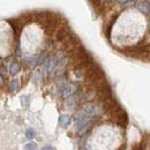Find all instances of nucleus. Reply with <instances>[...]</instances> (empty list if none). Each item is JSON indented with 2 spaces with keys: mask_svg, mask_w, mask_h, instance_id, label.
<instances>
[{
  "mask_svg": "<svg viewBox=\"0 0 150 150\" xmlns=\"http://www.w3.org/2000/svg\"><path fill=\"white\" fill-rule=\"evenodd\" d=\"M81 91V88H80V84L76 83V82H66L61 86H59V95L62 97V98H68L73 95L77 94Z\"/></svg>",
  "mask_w": 150,
  "mask_h": 150,
  "instance_id": "nucleus-1",
  "label": "nucleus"
},
{
  "mask_svg": "<svg viewBox=\"0 0 150 150\" xmlns=\"http://www.w3.org/2000/svg\"><path fill=\"white\" fill-rule=\"evenodd\" d=\"M135 7L140 13H142L144 15H149L150 14V2L148 0H136L135 1Z\"/></svg>",
  "mask_w": 150,
  "mask_h": 150,
  "instance_id": "nucleus-2",
  "label": "nucleus"
},
{
  "mask_svg": "<svg viewBox=\"0 0 150 150\" xmlns=\"http://www.w3.org/2000/svg\"><path fill=\"white\" fill-rule=\"evenodd\" d=\"M8 69H9L8 71L9 74L14 76V75H16L21 71V64H20L19 61H12L11 65H9V67H8Z\"/></svg>",
  "mask_w": 150,
  "mask_h": 150,
  "instance_id": "nucleus-3",
  "label": "nucleus"
},
{
  "mask_svg": "<svg viewBox=\"0 0 150 150\" xmlns=\"http://www.w3.org/2000/svg\"><path fill=\"white\" fill-rule=\"evenodd\" d=\"M72 122V117L68 114H61L59 117V125L61 127H67Z\"/></svg>",
  "mask_w": 150,
  "mask_h": 150,
  "instance_id": "nucleus-4",
  "label": "nucleus"
},
{
  "mask_svg": "<svg viewBox=\"0 0 150 150\" xmlns=\"http://www.w3.org/2000/svg\"><path fill=\"white\" fill-rule=\"evenodd\" d=\"M20 88V82L19 80H16V79H13L9 83H8V91L9 93H15V91H18Z\"/></svg>",
  "mask_w": 150,
  "mask_h": 150,
  "instance_id": "nucleus-5",
  "label": "nucleus"
},
{
  "mask_svg": "<svg viewBox=\"0 0 150 150\" xmlns=\"http://www.w3.org/2000/svg\"><path fill=\"white\" fill-rule=\"evenodd\" d=\"M42 81H43V74L39 72V71H36L34 75H33V82L35 83V84H40L42 83Z\"/></svg>",
  "mask_w": 150,
  "mask_h": 150,
  "instance_id": "nucleus-6",
  "label": "nucleus"
},
{
  "mask_svg": "<svg viewBox=\"0 0 150 150\" xmlns=\"http://www.w3.org/2000/svg\"><path fill=\"white\" fill-rule=\"evenodd\" d=\"M29 103H30V97L29 96H22L21 97V104H22V106L28 108L29 106Z\"/></svg>",
  "mask_w": 150,
  "mask_h": 150,
  "instance_id": "nucleus-7",
  "label": "nucleus"
},
{
  "mask_svg": "<svg viewBox=\"0 0 150 150\" xmlns=\"http://www.w3.org/2000/svg\"><path fill=\"white\" fill-rule=\"evenodd\" d=\"M24 150H37V144L35 142H29L24 146Z\"/></svg>",
  "mask_w": 150,
  "mask_h": 150,
  "instance_id": "nucleus-8",
  "label": "nucleus"
},
{
  "mask_svg": "<svg viewBox=\"0 0 150 150\" xmlns=\"http://www.w3.org/2000/svg\"><path fill=\"white\" fill-rule=\"evenodd\" d=\"M35 135H36V133L34 129H27V132H25V136L28 140H33L35 137Z\"/></svg>",
  "mask_w": 150,
  "mask_h": 150,
  "instance_id": "nucleus-9",
  "label": "nucleus"
},
{
  "mask_svg": "<svg viewBox=\"0 0 150 150\" xmlns=\"http://www.w3.org/2000/svg\"><path fill=\"white\" fill-rule=\"evenodd\" d=\"M4 83H5V77L2 76V74L0 73V88L4 86Z\"/></svg>",
  "mask_w": 150,
  "mask_h": 150,
  "instance_id": "nucleus-10",
  "label": "nucleus"
},
{
  "mask_svg": "<svg viewBox=\"0 0 150 150\" xmlns=\"http://www.w3.org/2000/svg\"><path fill=\"white\" fill-rule=\"evenodd\" d=\"M118 4H120V5H125L126 2H128V1H131V0H115Z\"/></svg>",
  "mask_w": 150,
  "mask_h": 150,
  "instance_id": "nucleus-11",
  "label": "nucleus"
},
{
  "mask_svg": "<svg viewBox=\"0 0 150 150\" xmlns=\"http://www.w3.org/2000/svg\"><path fill=\"white\" fill-rule=\"evenodd\" d=\"M42 150H54L51 146H45V147H43V149Z\"/></svg>",
  "mask_w": 150,
  "mask_h": 150,
  "instance_id": "nucleus-12",
  "label": "nucleus"
},
{
  "mask_svg": "<svg viewBox=\"0 0 150 150\" xmlns=\"http://www.w3.org/2000/svg\"><path fill=\"white\" fill-rule=\"evenodd\" d=\"M80 150H89V149H88L87 147H81V148H80Z\"/></svg>",
  "mask_w": 150,
  "mask_h": 150,
  "instance_id": "nucleus-13",
  "label": "nucleus"
},
{
  "mask_svg": "<svg viewBox=\"0 0 150 150\" xmlns=\"http://www.w3.org/2000/svg\"><path fill=\"white\" fill-rule=\"evenodd\" d=\"M149 31H150V22H149Z\"/></svg>",
  "mask_w": 150,
  "mask_h": 150,
  "instance_id": "nucleus-14",
  "label": "nucleus"
}]
</instances>
